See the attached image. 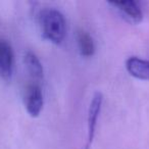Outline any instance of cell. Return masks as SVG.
Returning a JSON list of instances; mask_svg holds the SVG:
<instances>
[{
	"instance_id": "2",
	"label": "cell",
	"mask_w": 149,
	"mask_h": 149,
	"mask_svg": "<svg viewBox=\"0 0 149 149\" xmlns=\"http://www.w3.org/2000/svg\"><path fill=\"white\" fill-rule=\"evenodd\" d=\"M102 104H103V95L101 92L97 91L94 93L88 108V118H87V128H88V140L86 149H90L92 142L95 137V130L97 127L98 118L101 111Z\"/></svg>"
},
{
	"instance_id": "5",
	"label": "cell",
	"mask_w": 149,
	"mask_h": 149,
	"mask_svg": "<svg viewBox=\"0 0 149 149\" xmlns=\"http://www.w3.org/2000/svg\"><path fill=\"white\" fill-rule=\"evenodd\" d=\"M113 7H116L120 13L128 19L130 23L140 24L143 21V11L139 4L134 0L129 1H116V2H109Z\"/></svg>"
},
{
	"instance_id": "4",
	"label": "cell",
	"mask_w": 149,
	"mask_h": 149,
	"mask_svg": "<svg viewBox=\"0 0 149 149\" xmlns=\"http://www.w3.org/2000/svg\"><path fill=\"white\" fill-rule=\"evenodd\" d=\"M13 51L10 44L4 40H0V78L9 81L13 72Z\"/></svg>"
},
{
	"instance_id": "1",
	"label": "cell",
	"mask_w": 149,
	"mask_h": 149,
	"mask_svg": "<svg viewBox=\"0 0 149 149\" xmlns=\"http://www.w3.org/2000/svg\"><path fill=\"white\" fill-rule=\"evenodd\" d=\"M39 24L43 37L55 45H60L66 35V23L57 9H44L39 15Z\"/></svg>"
},
{
	"instance_id": "7",
	"label": "cell",
	"mask_w": 149,
	"mask_h": 149,
	"mask_svg": "<svg viewBox=\"0 0 149 149\" xmlns=\"http://www.w3.org/2000/svg\"><path fill=\"white\" fill-rule=\"evenodd\" d=\"M25 64L27 68L28 72L30 74L32 78L36 81H40L43 79L44 76V68L41 61L38 58V56L35 53L31 51H28L25 54Z\"/></svg>"
},
{
	"instance_id": "6",
	"label": "cell",
	"mask_w": 149,
	"mask_h": 149,
	"mask_svg": "<svg viewBox=\"0 0 149 149\" xmlns=\"http://www.w3.org/2000/svg\"><path fill=\"white\" fill-rule=\"evenodd\" d=\"M126 68L132 77L149 81V61L138 56H131L126 60Z\"/></svg>"
},
{
	"instance_id": "8",
	"label": "cell",
	"mask_w": 149,
	"mask_h": 149,
	"mask_svg": "<svg viewBox=\"0 0 149 149\" xmlns=\"http://www.w3.org/2000/svg\"><path fill=\"white\" fill-rule=\"evenodd\" d=\"M80 53L84 57H91L95 53V44L93 38L85 31H80L77 36Z\"/></svg>"
},
{
	"instance_id": "3",
	"label": "cell",
	"mask_w": 149,
	"mask_h": 149,
	"mask_svg": "<svg viewBox=\"0 0 149 149\" xmlns=\"http://www.w3.org/2000/svg\"><path fill=\"white\" fill-rule=\"evenodd\" d=\"M25 107L32 118H37L43 109L44 98L43 93L38 84L34 83L27 87L25 92Z\"/></svg>"
}]
</instances>
